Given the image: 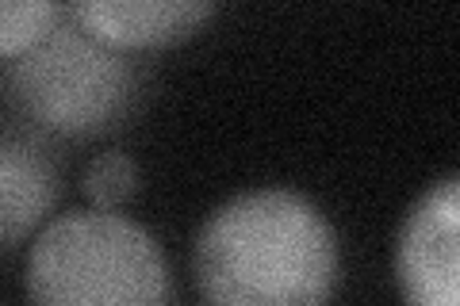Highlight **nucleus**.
<instances>
[{"mask_svg":"<svg viewBox=\"0 0 460 306\" xmlns=\"http://www.w3.org/2000/svg\"><path fill=\"white\" fill-rule=\"evenodd\" d=\"M338 280L334 230L307 196L288 188L242 192L196 238V287L226 306H311Z\"/></svg>","mask_w":460,"mask_h":306,"instance_id":"1","label":"nucleus"},{"mask_svg":"<svg viewBox=\"0 0 460 306\" xmlns=\"http://www.w3.org/2000/svg\"><path fill=\"white\" fill-rule=\"evenodd\" d=\"M138 96L142 77L127 50L74 16H58L39 42L0 62V100L39 138L104 135L135 111Z\"/></svg>","mask_w":460,"mask_h":306,"instance_id":"2","label":"nucleus"},{"mask_svg":"<svg viewBox=\"0 0 460 306\" xmlns=\"http://www.w3.org/2000/svg\"><path fill=\"white\" fill-rule=\"evenodd\" d=\"M27 295L47 306L165 302L169 268L146 230L115 211H69L42 226L27 257Z\"/></svg>","mask_w":460,"mask_h":306,"instance_id":"3","label":"nucleus"},{"mask_svg":"<svg viewBox=\"0 0 460 306\" xmlns=\"http://www.w3.org/2000/svg\"><path fill=\"white\" fill-rule=\"evenodd\" d=\"M456 218H460V184L456 177L438 180L414 203L399 230L395 275L411 302L422 306H456Z\"/></svg>","mask_w":460,"mask_h":306,"instance_id":"4","label":"nucleus"},{"mask_svg":"<svg viewBox=\"0 0 460 306\" xmlns=\"http://www.w3.org/2000/svg\"><path fill=\"white\" fill-rule=\"evenodd\" d=\"M58 199V165L27 127H0V253L16 249L47 223Z\"/></svg>","mask_w":460,"mask_h":306,"instance_id":"5","label":"nucleus"},{"mask_svg":"<svg viewBox=\"0 0 460 306\" xmlns=\"http://www.w3.org/2000/svg\"><path fill=\"white\" fill-rule=\"evenodd\" d=\"M215 0H69V16L84 31L119 50H162L196 35Z\"/></svg>","mask_w":460,"mask_h":306,"instance_id":"6","label":"nucleus"},{"mask_svg":"<svg viewBox=\"0 0 460 306\" xmlns=\"http://www.w3.org/2000/svg\"><path fill=\"white\" fill-rule=\"evenodd\" d=\"M58 16V0H0V62L39 42Z\"/></svg>","mask_w":460,"mask_h":306,"instance_id":"7","label":"nucleus"},{"mask_svg":"<svg viewBox=\"0 0 460 306\" xmlns=\"http://www.w3.org/2000/svg\"><path fill=\"white\" fill-rule=\"evenodd\" d=\"M81 188H84V196L93 199V207H100V211L123 207V203L135 196V188H138L135 157L123 153V150L100 153L96 162H89V169H84V184Z\"/></svg>","mask_w":460,"mask_h":306,"instance_id":"8","label":"nucleus"}]
</instances>
